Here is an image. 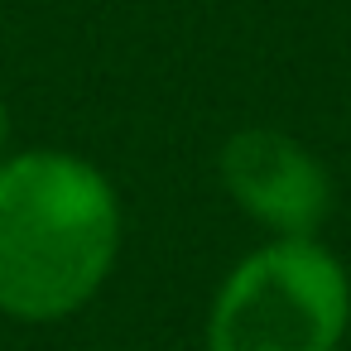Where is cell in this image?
Returning <instances> with one entry per match:
<instances>
[{"mask_svg": "<svg viewBox=\"0 0 351 351\" xmlns=\"http://www.w3.org/2000/svg\"><path fill=\"white\" fill-rule=\"evenodd\" d=\"M5 135H10V121H5V101H0V149H5Z\"/></svg>", "mask_w": 351, "mask_h": 351, "instance_id": "obj_4", "label": "cell"}, {"mask_svg": "<svg viewBox=\"0 0 351 351\" xmlns=\"http://www.w3.org/2000/svg\"><path fill=\"white\" fill-rule=\"evenodd\" d=\"M221 178L231 197L255 221L284 231V241H308L332 207L322 164L274 130H241L221 149Z\"/></svg>", "mask_w": 351, "mask_h": 351, "instance_id": "obj_3", "label": "cell"}, {"mask_svg": "<svg viewBox=\"0 0 351 351\" xmlns=\"http://www.w3.org/2000/svg\"><path fill=\"white\" fill-rule=\"evenodd\" d=\"M121 241L111 183L73 154H20L0 164V308L53 322L82 308Z\"/></svg>", "mask_w": 351, "mask_h": 351, "instance_id": "obj_1", "label": "cell"}, {"mask_svg": "<svg viewBox=\"0 0 351 351\" xmlns=\"http://www.w3.org/2000/svg\"><path fill=\"white\" fill-rule=\"evenodd\" d=\"M346 313L341 265L313 241H274L221 284L207 341L212 351H332Z\"/></svg>", "mask_w": 351, "mask_h": 351, "instance_id": "obj_2", "label": "cell"}]
</instances>
